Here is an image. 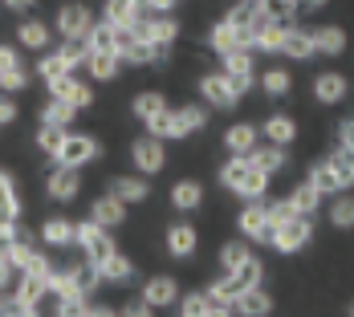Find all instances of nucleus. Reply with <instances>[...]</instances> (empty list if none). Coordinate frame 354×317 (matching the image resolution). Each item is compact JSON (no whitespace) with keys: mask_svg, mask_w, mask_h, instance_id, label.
I'll return each mask as SVG.
<instances>
[{"mask_svg":"<svg viewBox=\"0 0 354 317\" xmlns=\"http://www.w3.org/2000/svg\"><path fill=\"white\" fill-rule=\"evenodd\" d=\"M90 220H94V224H102V228H118V224L127 220V204H122V200H114V195L106 191L102 200H94Z\"/></svg>","mask_w":354,"mask_h":317,"instance_id":"nucleus-25","label":"nucleus"},{"mask_svg":"<svg viewBox=\"0 0 354 317\" xmlns=\"http://www.w3.org/2000/svg\"><path fill=\"white\" fill-rule=\"evenodd\" d=\"M142 301H147L151 309L176 305V301H179V285L171 281V277H151V281L142 285Z\"/></svg>","mask_w":354,"mask_h":317,"instance_id":"nucleus-22","label":"nucleus"},{"mask_svg":"<svg viewBox=\"0 0 354 317\" xmlns=\"http://www.w3.org/2000/svg\"><path fill=\"white\" fill-rule=\"evenodd\" d=\"M248 163H252L257 171H265V175H277V171H285L289 155H285V146H277V142H257V146L248 151Z\"/></svg>","mask_w":354,"mask_h":317,"instance_id":"nucleus-16","label":"nucleus"},{"mask_svg":"<svg viewBox=\"0 0 354 317\" xmlns=\"http://www.w3.org/2000/svg\"><path fill=\"white\" fill-rule=\"evenodd\" d=\"M17 102H12V94H0V126H12L17 122Z\"/></svg>","mask_w":354,"mask_h":317,"instance_id":"nucleus-53","label":"nucleus"},{"mask_svg":"<svg viewBox=\"0 0 354 317\" xmlns=\"http://www.w3.org/2000/svg\"><path fill=\"white\" fill-rule=\"evenodd\" d=\"M248 4H257V0H248Z\"/></svg>","mask_w":354,"mask_h":317,"instance_id":"nucleus-63","label":"nucleus"},{"mask_svg":"<svg viewBox=\"0 0 354 317\" xmlns=\"http://www.w3.org/2000/svg\"><path fill=\"white\" fill-rule=\"evenodd\" d=\"M351 317H354V309H351Z\"/></svg>","mask_w":354,"mask_h":317,"instance_id":"nucleus-64","label":"nucleus"},{"mask_svg":"<svg viewBox=\"0 0 354 317\" xmlns=\"http://www.w3.org/2000/svg\"><path fill=\"white\" fill-rule=\"evenodd\" d=\"M147 135H155V139L171 142V139H187V131H183V118H179V106H163L151 122H147Z\"/></svg>","mask_w":354,"mask_h":317,"instance_id":"nucleus-15","label":"nucleus"},{"mask_svg":"<svg viewBox=\"0 0 354 317\" xmlns=\"http://www.w3.org/2000/svg\"><path fill=\"white\" fill-rule=\"evenodd\" d=\"M326 163H330V171L338 175V183H342V191H351V187H354V155H351V151L334 146V151L326 155Z\"/></svg>","mask_w":354,"mask_h":317,"instance_id":"nucleus-30","label":"nucleus"},{"mask_svg":"<svg viewBox=\"0 0 354 317\" xmlns=\"http://www.w3.org/2000/svg\"><path fill=\"white\" fill-rule=\"evenodd\" d=\"M208 317H236V314H232V305H228V301H212Z\"/></svg>","mask_w":354,"mask_h":317,"instance_id":"nucleus-58","label":"nucleus"},{"mask_svg":"<svg viewBox=\"0 0 354 317\" xmlns=\"http://www.w3.org/2000/svg\"><path fill=\"white\" fill-rule=\"evenodd\" d=\"M200 98L212 106V110H232V106L241 102V94L232 90V81H228V73H204L200 77Z\"/></svg>","mask_w":354,"mask_h":317,"instance_id":"nucleus-11","label":"nucleus"},{"mask_svg":"<svg viewBox=\"0 0 354 317\" xmlns=\"http://www.w3.org/2000/svg\"><path fill=\"white\" fill-rule=\"evenodd\" d=\"M49 98H62V102H70L73 110H86V106H94V90H90V81L77 77V70H70L66 77L49 81Z\"/></svg>","mask_w":354,"mask_h":317,"instance_id":"nucleus-10","label":"nucleus"},{"mask_svg":"<svg viewBox=\"0 0 354 317\" xmlns=\"http://www.w3.org/2000/svg\"><path fill=\"white\" fill-rule=\"evenodd\" d=\"M25 86H29V73H25V66H12V70L0 73V90H4V94H21Z\"/></svg>","mask_w":354,"mask_h":317,"instance_id":"nucleus-47","label":"nucleus"},{"mask_svg":"<svg viewBox=\"0 0 354 317\" xmlns=\"http://www.w3.org/2000/svg\"><path fill=\"white\" fill-rule=\"evenodd\" d=\"M90 317H122V314H118V309H110V305H94Z\"/></svg>","mask_w":354,"mask_h":317,"instance_id":"nucleus-60","label":"nucleus"},{"mask_svg":"<svg viewBox=\"0 0 354 317\" xmlns=\"http://www.w3.org/2000/svg\"><path fill=\"white\" fill-rule=\"evenodd\" d=\"M90 29H94V8H90V4L73 0V4H66V8L57 12V37H62V41L90 37Z\"/></svg>","mask_w":354,"mask_h":317,"instance_id":"nucleus-7","label":"nucleus"},{"mask_svg":"<svg viewBox=\"0 0 354 317\" xmlns=\"http://www.w3.org/2000/svg\"><path fill=\"white\" fill-rule=\"evenodd\" d=\"M98 285H102V273H98V265H90V260H82V265H70V293H66L62 301H70V297H90Z\"/></svg>","mask_w":354,"mask_h":317,"instance_id":"nucleus-17","label":"nucleus"},{"mask_svg":"<svg viewBox=\"0 0 354 317\" xmlns=\"http://www.w3.org/2000/svg\"><path fill=\"white\" fill-rule=\"evenodd\" d=\"M98 273H102V281H114V285H127L131 281V273H135V265L122 256V252H110L106 260L98 265Z\"/></svg>","mask_w":354,"mask_h":317,"instance_id":"nucleus-33","label":"nucleus"},{"mask_svg":"<svg viewBox=\"0 0 354 317\" xmlns=\"http://www.w3.org/2000/svg\"><path fill=\"white\" fill-rule=\"evenodd\" d=\"M57 317H90L86 297H70V301H62V305H57Z\"/></svg>","mask_w":354,"mask_h":317,"instance_id":"nucleus-52","label":"nucleus"},{"mask_svg":"<svg viewBox=\"0 0 354 317\" xmlns=\"http://www.w3.org/2000/svg\"><path fill=\"white\" fill-rule=\"evenodd\" d=\"M163 106H167V98H163L159 90H142V94H135V102H131V114H135L139 122H151Z\"/></svg>","mask_w":354,"mask_h":317,"instance_id":"nucleus-34","label":"nucleus"},{"mask_svg":"<svg viewBox=\"0 0 354 317\" xmlns=\"http://www.w3.org/2000/svg\"><path fill=\"white\" fill-rule=\"evenodd\" d=\"M171 204H176L179 211H196L204 204V187H200L196 179H183V183L171 187Z\"/></svg>","mask_w":354,"mask_h":317,"instance_id":"nucleus-29","label":"nucleus"},{"mask_svg":"<svg viewBox=\"0 0 354 317\" xmlns=\"http://www.w3.org/2000/svg\"><path fill=\"white\" fill-rule=\"evenodd\" d=\"M281 57L289 61H310V57H318V49H314V29H301V25H285V37H281Z\"/></svg>","mask_w":354,"mask_h":317,"instance_id":"nucleus-12","label":"nucleus"},{"mask_svg":"<svg viewBox=\"0 0 354 317\" xmlns=\"http://www.w3.org/2000/svg\"><path fill=\"white\" fill-rule=\"evenodd\" d=\"M122 66H127V61H122L114 49H94V53H90V61H86V70H90L94 81H114V77L122 73Z\"/></svg>","mask_w":354,"mask_h":317,"instance_id":"nucleus-21","label":"nucleus"},{"mask_svg":"<svg viewBox=\"0 0 354 317\" xmlns=\"http://www.w3.org/2000/svg\"><path fill=\"white\" fill-rule=\"evenodd\" d=\"M62 139H66V126H49V122H41V131H37V146H41L45 155H57Z\"/></svg>","mask_w":354,"mask_h":317,"instance_id":"nucleus-46","label":"nucleus"},{"mask_svg":"<svg viewBox=\"0 0 354 317\" xmlns=\"http://www.w3.org/2000/svg\"><path fill=\"white\" fill-rule=\"evenodd\" d=\"M0 4H4L8 12H33L37 8V0H0Z\"/></svg>","mask_w":354,"mask_h":317,"instance_id":"nucleus-57","label":"nucleus"},{"mask_svg":"<svg viewBox=\"0 0 354 317\" xmlns=\"http://www.w3.org/2000/svg\"><path fill=\"white\" fill-rule=\"evenodd\" d=\"M90 49H114V41H118V33H114V21H94V29H90Z\"/></svg>","mask_w":354,"mask_h":317,"instance_id":"nucleus-45","label":"nucleus"},{"mask_svg":"<svg viewBox=\"0 0 354 317\" xmlns=\"http://www.w3.org/2000/svg\"><path fill=\"white\" fill-rule=\"evenodd\" d=\"M208 49H212L216 57H224V53H232V49H248V33L236 29V25H228V21L220 17L212 29H208Z\"/></svg>","mask_w":354,"mask_h":317,"instance_id":"nucleus-13","label":"nucleus"},{"mask_svg":"<svg viewBox=\"0 0 354 317\" xmlns=\"http://www.w3.org/2000/svg\"><path fill=\"white\" fill-rule=\"evenodd\" d=\"M220 70H224V73H248V77H257V70H252V49H232V53H224V57H220Z\"/></svg>","mask_w":354,"mask_h":317,"instance_id":"nucleus-40","label":"nucleus"},{"mask_svg":"<svg viewBox=\"0 0 354 317\" xmlns=\"http://www.w3.org/2000/svg\"><path fill=\"white\" fill-rule=\"evenodd\" d=\"M232 314L236 317H269L273 314V297L257 285V289H245L236 301H232Z\"/></svg>","mask_w":354,"mask_h":317,"instance_id":"nucleus-19","label":"nucleus"},{"mask_svg":"<svg viewBox=\"0 0 354 317\" xmlns=\"http://www.w3.org/2000/svg\"><path fill=\"white\" fill-rule=\"evenodd\" d=\"M310 240H314V215L289 211L281 224L273 228V240H269V244L277 248V252H285V256H289V252H301V248L310 244Z\"/></svg>","mask_w":354,"mask_h":317,"instance_id":"nucleus-2","label":"nucleus"},{"mask_svg":"<svg viewBox=\"0 0 354 317\" xmlns=\"http://www.w3.org/2000/svg\"><path fill=\"white\" fill-rule=\"evenodd\" d=\"M179 118H183V131H187V135L204 131V126H208V102H187V106H179Z\"/></svg>","mask_w":354,"mask_h":317,"instance_id":"nucleus-39","label":"nucleus"},{"mask_svg":"<svg viewBox=\"0 0 354 317\" xmlns=\"http://www.w3.org/2000/svg\"><path fill=\"white\" fill-rule=\"evenodd\" d=\"M73 118H77V110L70 102H62V98H49V102L41 106V122H49V126H66L70 131Z\"/></svg>","mask_w":354,"mask_h":317,"instance_id":"nucleus-36","label":"nucleus"},{"mask_svg":"<svg viewBox=\"0 0 354 317\" xmlns=\"http://www.w3.org/2000/svg\"><path fill=\"white\" fill-rule=\"evenodd\" d=\"M151 4H155L159 12H171V8H176V4H179V0H151Z\"/></svg>","mask_w":354,"mask_h":317,"instance_id":"nucleus-61","label":"nucleus"},{"mask_svg":"<svg viewBox=\"0 0 354 317\" xmlns=\"http://www.w3.org/2000/svg\"><path fill=\"white\" fill-rule=\"evenodd\" d=\"M0 211H21V200H17V187H12V179H8V171H0Z\"/></svg>","mask_w":354,"mask_h":317,"instance_id":"nucleus-50","label":"nucleus"},{"mask_svg":"<svg viewBox=\"0 0 354 317\" xmlns=\"http://www.w3.org/2000/svg\"><path fill=\"white\" fill-rule=\"evenodd\" d=\"M241 236L248 244H269L273 240V220H269V200H245L241 208Z\"/></svg>","mask_w":354,"mask_h":317,"instance_id":"nucleus-4","label":"nucleus"},{"mask_svg":"<svg viewBox=\"0 0 354 317\" xmlns=\"http://www.w3.org/2000/svg\"><path fill=\"white\" fill-rule=\"evenodd\" d=\"M257 142H261V126H252V122H236V126H228V135H224V146H228L232 155H248Z\"/></svg>","mask_w":354,"mask_h":317,"instance_id":"nucleus-26","label":"nucleus"},{"mask_svg":"<svg viewBox=\"0 0 354 317\" xmlns=\"http://www.w3.org/2000/svg\"><path fill=\"white\" fill-rule=\"evenodd\" d=\"M102 21L131 25V0H106V8H102Z\"/></svg>","mask_w":354,"mask_h":317,"instance_id":"nucleus-51","label":"nucleus"},{"mask_svg":"<svg viewBox=\"0 0 354 317\" xmlns=\"http://www.w3.org/2000/svg\"><path fill=\"white\" fill-rule=\"evenodd\" d=\"M269 179H273V175L257 171V167L248 163V155H232V159L220 167V183H224L232 195H241V200H265Z\"/></svg>","mask_w":354,"mask_h":317,"instance_id":"nucleus-1","label":"nucleus"},{"mask_svg":"<svg viewBox=\"0 0 354 317\" xmlns=\"http://www.w3.org/2000/svg\"><path fill=\"white\" fill-rule=\"evenodd\" d=\"M232 273L241 277V285H245V289H257V285H261V277H265V265H261L257 256H248L245 265H241V269H232Z\"/></svg>","mask_w":354,"mask_h":317,"instance_id":"nucleus-48","label":"nucleus"},{"mask_svg":"<svg viewBox=\"0 0 354 317\" xmlns=\"http://www.w3.org/2000/svg\"><path fill=\"white\" fill-rule=\"evenodd\" d=\"M57 49H62V57L70 61V70H77V66H86V61H90V53H94L86 37H77V41H66V45H57Z\"/></svg>","mask_w":354,"mask_h":317,"instance_id":"nucleus-42","label":"nucleus"},{"mask_svg":"<svg viewBox=\"0 0 354 317\" xmlns=\"http://www.w3.org/2000/svg\"><path fill=\"white\" fill-rule=\"evenodd\" d=\"M73 232H77V224H70V220H45L41 224V240L49 248H70Z\"/></svg>","mask_w":354,"mask_h":317,"instance_id":"nucleus-28","label":"nucleus"},{"mask_svg":"<svg viewBox=\"0 0 354 317\" xmlns=\"http://www.w3.org/2000/svg\"><path fill=\"white\" fill-rule=\"evenodd\" d=\"M351 94V81H346V73L338 70H326L314 77V102L322 106H342V98Z\"/></svg>","mask_w":354,"mask_h":317,"instance_id":"nucleus-14","label":"nucleus"},{"mask_svg":"<svg viewBox=\"0 0 354 317\" xmlns=\"http://www.w3.org/2000/svg\"><path fill=\"white\" fill-rule=\"evenodd\" d=\"M318 204H322V191L310 183V179H306V183H297V187H293V195H289V208L301 211V215H314Z\"/></svg>","mask_w":354,"mask_h":317,"instance_id":"nucleus-32","label":"nucleus"},{"mask_svg":"<svg viewBox=\"0 0 354 317\" xmlns=\"http://www.w3.org/2000/svg\"><path fill=\"white\" fill-rule=\"evenodd\" d=\"M17 41H21V49L45 53V49L53 45V33H49V25H45V21H37V17H25V21L17 25Z\"/></svg>","mask_w":354,"mask_h":317,"instance_id":"nucleus-18","label":"nucleus"},{"mask_svg":"<svg viewBox=\"0 0 354 317\" xmlns=\"http://www.w3.org/2000/svg\"><path fill=\"white\" fill-rule=\"evenodd\" d=\"M310 183H314V187H318L322 195H342V183H338V175H334V171H330V163H326V159H322L318 167H314V171H310Z\"/></svg>","mask_w":354,"mask_h":317,"instance_id":"nucleus-41","label":"nucleus"},{"mask_svg":"<svg viewBox=\"0 0 354 317\" xmlns=\"http://www.w3.org/2000/svg\"><path fill=\"white\" fill-rule=\"evenodd\" d=\"M12 66H21L17 49H12V45H0V73H4V70H12Z\"/></svg>","mask_w":354,"mask_h":317,"instance_id":"nucleus-56","label":"nucleus"},{"mask_svg":"<svg viewBox=\"0 0 354 317\" xmlns=\"http://www.w3.org/2000/svg\"><path fill=\"white\" fill-rule=\"evenodd\" d=\"M338 146L354 155V118H342V126H338Z\"/></svg>","mask_w":354,"mask_h":317,"instance_id":"nucleus-54","label":"nucleus"},{"mask_svg":"<svg viewBox=\"0 0 354 317\" xmlns=\"http://www.w3.org/2000/svg\"><path fill=\"white\" fill-rule=\"evenodd\" d=\"M167 252H171V256H192V252H196V228H192V224L167 228Z\"/></svg>","mask_w":354,"mask_h":317,"instance_id":"nucleus-31","label":"nucleus"},{"mask_svg":"<svg viewBox=\"0 0 354 317\" xmlns=\"http://www.w3.org/2000/svg\"><path fill=\"white\" fill-rule=\"evenodd\" d=\"M208 309H212V297L208 293H187L179 301V317H208Z\"/></svg>","mask_w":354,"mask_h":317,"instance_id":"nucleus-44","label":"nucleus"},{"mask_svg":"<svg viewBox=\"0 0 354 317\" xmlns=\"http://www.w3.org/2000/svg\"><path fill=\"white\" fill-rule=\"evenodd\" d=\"M110 195H114V200H122V204L131 208V204H142V200L151 195V183H147L142 175H114Z\"/></svg>","mask_w":354,"mask_h":317,"instance_id":"nucleus-20","label":"nucleus"},{"mask_svg":"<svg viewBox=\"0 0 354 317\" xmlns=\"http://www.w3.org/2000/svg\"><path fill=\"white\" fill-rule=\"evenodd\" d=\"M73 244L82 248V256L90 260V265H102L110 252H114V240H110V228L102 224H94V220H86V224H77V232H73Z\"/></svg>","mask_w":354,"mask_h":317,"instance_id":"nucleus-5","label":"nucleus"},{"mask_svg":"<svg viewBox=\"0 0 354 317\" xmlns=\"http://www.w3.org/2000/svg\"><path fill=\"white\" fill-rule=\"evenodd\" d=\"M314 49L322 57H342L346 53V29L342 25H322L314 29Z\"/></svg>","mask_w":354,"mask_h":317,"instance_id":"nucleus-24","label":"nucleus"},{"mask_svg":"<svg viewBox=\"0 0 354 317\" xmlns=\"http://www.w3.org/2000/svg\"><path fill=\"white\" fill-rule=\"evenodd\" d=\"M131 163H135V171H139V175H155V171H163V163H167L163 139H155V135L135 139V142H131Z\"/></svg>","mask_w":354,"mask_h":317,"instance_id":"nucleus-8","label":"nucleus"},{"mask_svg":"<svg viewBox=\"0 0 354 317\" xmlns=\"http://www.w3.org/2000/svg\"><path fill=\"white\" fill-rule=\"evenodd\" d=\"M241 293H245V285H241V277H236V273H224V277H220V281H212V289H208V297H212V301H228V305H232Z\"/></svg>","mask_w":354,"mask_h":317,"instance_id":"nucleus-38","label":"nucleus"},{"mask_svg":"<svg viewBox=\"0 0 354 317\" xmlns=\"http://www.w3.org/2000/svg\"><path fill=\"white\" fill-rule=\"evenodd\" d=\"M0 317H41V314H37V305L21 301L17 293H8V297H4V309H0Z\"/></svg>","mask_w":354,"mask_h":317,"instance_id":"nucleus-49","label":"nucleus"},{"mask_svg":"<svg viewBox=\"0 0 354 317\" xmlns=\"http://www.w3.org/2000/svg\"><path fill=\"white\" fill-rule=\"evenodd\" d=\"M248 256H252V248H248V240L241 236V240H228V244L220 248V265H224V273H232V269H241Z\"/></svg>","mask_w":354,"mask_h":317,"instance_id":"nucleus-37","label":"nucleus"},{"mask_svg":"<svg viewBox=\"0 0 354 317\" xmlns=\"http://www.w3.org/2000/svg\"><path fill=\"white\" fill-rule=\"evenodd\" d=\"M45 191H49V200H57V204H70L82 195V167H66V163H57L49 175H45Z\"/></svg>","mask_w":354,"mask_h":317,"instance_id":"nucleus-9","label":"nucleus"},{"mask_svg":"<svg viewBox=\"0 0 354 317\" xmlns=\"http://www.w3.org/2000/svg\"><path fill=\"white\" fill-rule=\"evenodd\" d=\"M118 314L122 317H155V309H151V305H147V301H131V305H122V309H118Z\"/></svg>","mask_w":354,"mask_h":317,"instance_id":"nucleus-55","label":"nucleus"},{"mask_svg":"<svg viewBox=\"0 0 354 317\" xmlns=\"http://www.w3.org/2000/svg\"><path fill=\"white\" fill-rule=\"evenodd\" d=\"M289 21H277L261 8H252V21H248V49L252 53H281V37Z\"/></svg>","mask_w":354,"mask_h":317,"instance_id":"nucleus-3","label":"nucleus"},{"mask_svg":"<svg viewBox=\"0 0 354 317\" xmlns=\"http://www.w3.org/2000/svg\"><path fill=\"white\" fill-rule=\"evenodd\" d=\"M70 73V61L62 57V49H45L41 57H37V77L49 86V81H57V77H66Z\"/></svg>","mask_w":354,"mask_h":317,"instance_id":"nucleus-27","label":"nucleus"},{"mask_svg":"<svg viewBox=\"0 0 354 317\" xmlns=\"http://www.w3.org/2000/svg\"><path fill=\"white\" fill-rule=\"evenodd\" d=\"M330 224L334 228H354V195H338L330 204Z\"/></svg>","mask_w":354,"mask_h":317,"instance_id":"nucleus-43","label":"nucleus"},{"mask_svg":"<svg viewBox=\"0 0 354 317\" xmlns=\"http://www.w3.org/2000/svg\"><path fill=\"white\" fill-rule=\"evenodd\" d=\"M261 90L269 94V98H285L289 90H293V73L281 70V66H273V70L261 73Z\"/></svg>","mask_w":354,"mask_h":317,"instance_id":"nucleus-35","label":"nucleus"},{"mask_svg":"<svg viewBox=\"0 0 354 317\" xmlns=\"http://www.w3.org/2000/svg\"><path fill=\"white\" fill-rule=\"evenodd\" d=\"M102 155V146H98V139L94 135H70L66 131V139H62V146H57V163H66V167H86V163H94Z\"/></svg>","mask_w":354,"mask_h":317,"instance_id":"nucleus-6","label":"nucleus"},{"mask_svg":"<svg viewBox=\"0 0 354 317\" xmlns=\"http://www.w3.org/2000/svg\"><path fill=\"white\" fill-rule=\"evenodd\" d=\"M326 4H330V0H297V12H318Z\"/></svg>","mask_w":354,"mask_h":317,"instance_id":"nucleus-59","label":"nucleus"},{"mask_svg":"<svg viewBox=\"0 0 354 317\" xmlns=\"http://www.w3.org/2000/svg\"><path fill=\"white\" fill-rule=\"evenodd\" d=\"M4 297H8V293H0V309H4Z\"/></svg>","mask_w":354,"mask_h":317,"instance_id":"nucleus-62","label":"nucleus"},{"mask_svg":"<svg viewBox=\"0 0 354 317\" xmlns=\"http://www.w3.org/2000/svg\"><path fill=\"white\" fill-rule=\"evenodd\" d=\"M261 139L277 142V146H289V142L297 139V122H293L289 114H269V118L261 122Z\"/></svg>","mask_w":354,"mask_h":317,"instance_id":"nucleus-23","label":"nucleus"}]
</instances>
